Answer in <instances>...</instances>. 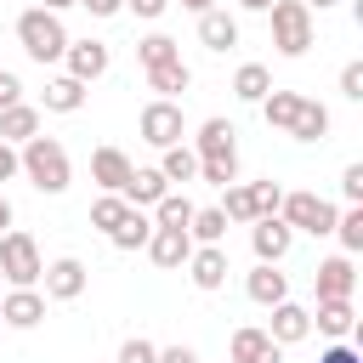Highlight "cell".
I'll list each match as a JSON object with an SVG mask.
<instances>
[{
    "label": "cell",
    "instance_id": "1",
    "mask_svg": "<svg viewBox=\"0 0 363 363\" xmlns=\"http://www.w3.org/2000/svg\"><path fill=\"white\" fill-rule=\"evenodd\" d=\"M17 176H28V187H34V193H45V199L68 193V182H74L68 147H62L57 136H28V142L17 147Z\"/></svg>",
    "mask_w": 363,
    "mask_h": 363
},
{
    "label": "cell",
    "instance_id": "2",
    "mask_svg": "<svg viewBox=\"0 0 363 363\" xmlns=\"http://www.w3.org/2000/svg\"><path fill=\"white\" fill-rule=\"evenodd\" d=\"M17 45L45 68V62H62V51H68V28H62V17H57V11L28 6V11L17 17Z\"/></svg>",
    "mask_w": 363,
    "mask_h": 363
},
{
    "label": "cell",
    "instance_id": "3",
    "mask_svg": "<svg viewBox=\"0 0 363 363\" xmlns=\"http://www.w3.org/2000/svg\"><path fill=\"white\" fill-rule=\"evenodd\" d=\"M40 272H45V261H40L34 233L6 227V233H0V278H6L11 289H34V284H40Z\"/></svg>",
    "mask_w": 363,
    "mask_h": 363
},
{
    "label": "cell",
    "instance_id": "4",
    "mask_svg": "<svg viewBox=\"0 0 363 363\" xmlns=\"http://www.w3.org/2000/svg\"><path fill=\"white\" fill-rule=\"evenodd\" d=\"M267 17H272V45L284 57H306L312 51V11L301 0H272Z\"/></svg>",
    "mask_w": 363,
    "mask_h": 363
},
{
    "label": "cell",
    "instance_id": "5",
    "mask_svg": "<svg viewBox=\"0 0 363 363\" xmlns=\"http://www.w3.org/2000/svg\"><path fill=\"white\" fill-rule=\"evenodd\" d=\"M278 216L289 221V233H312V238H329L340 210H335L323 193H284V199H278Z\"/></svg>",
    "mask_w": 363,
    "mask_h": 363
},
{
    "label": "cell",
    "instance_id": "6",
    "mask_svg": "<svg viewBox=\"0 0 363 363\" xmlns=\"http://www.w3.org/2000/svg\"><path fill=\"white\" fill-rule=\"evenodd\" d=\"M136 130H142V142H147V147H170V142H187V119H182V102H170V96H153V102L142 108Z\"/></svg>",
    "mask_w": 363,
    "mask_h": 363
},
{
    "label": "cell",
    "instance_id": "7",
    "mask_svg": "<svg viewBox=\"0 0 363 363\" xmlns=\"http://www.w3.org/2000/svg\"><path fill=\"white\" fill-rule=\"evenodd\" d=\"M40 284H45V301H79L85 284H91V272H85L79 255H57V261H45Z\"/></svg>",
    "mask_w": 363,
    "mask_h": 363
},
{
    "label": "cell",
    "instance_id": "8",
    "mask_svg": "<svg viewBox=\"0 0 363 363\" xmlns=\"http://www.w3.org/2000/svg\"><path fill=\"white\" fill-rule=\"evenodd\" d=\"M108 62H113V51L102 45V40H68V51H62V74H74L79 85H91V79H102L108 74Z\"/></svg>",
    "mask_w": 363,
    "mask_h": 363
},
{
    "label": "cell",
    "instance_id": "9",
    "mask_svg": "<svg viewBox=\"0 0 363 363\" xmlns=\"http://www.w3.org/2000/svg\"><path fill=\"white\" fill-rule=\"evenodd\" d=\"M142 250H147V261H153L159 272H176V267H187V255H193V238H187V227H153Z\"/></svg>",
    "mask_w": 363,
    "mask_h": 363
},
{
    "label": "cell",
    "instance_id": "10",
    "mask_svg": "<svg viewBox=\"0 0 363 363\" xmlns=\"http://www.w3.org/2000/svg\"><path fill=\"white\" fill-rule=\"evenodd\" d=\"M289 244H295V233H289L284 216H255V221H250V250H255V261H284Z\"/></svg>",
    "mask_w": 363,
    "mask_h": 363
},
{
    "label": "cell",
    "instance_id": "11",
    "mask_svg": "<svg viewBox=\"0 0 363 363\" xmlns=\"http://www.w3.org/2000/svg\"><path fill=\"white\" fill-rule=\"evenodd\" d=\"M227 250L221 244H193V255H187V278H193V289H204V295H216L221 284H227Z\"/></svg>",
    "mask_w": 363,
    "mask_h": 363
},
{
    "label": "cell",
    "instance_id": "12",
    "mask_svg": "<svg viewBox=\"0 0 363 363\" xmlns=\"http://www.w3.org/2000/svg\"><path fill=\"white\" fill-rule=\"evenodd\" d=\"M312 289H318V301H352V289H357V267H352V255H329V261H318Z\"/></svg>",
    "mask_w": 363,
    "mask_h": 363
},
{
    "label": "cell",
    "instance_id": "13",
    "mask_svg": "<svg viewBox=\"0 0 363 363\" xmlns=\"http://www.w3.org/2000/svg\"><path fill=\"white\" fill-rule=\"evenodd\" d=\"M272 312V323H267V335L278 340V346H301L306 335H312V306H301V301H278V306H267Z\"/></svg>",
    "mask_w": 363,
    "mask_h": 363
},
{
    "label": "cell",
    "instance_id": "14",
    "mask_svg": "<svg viewBox=\"0 0 363 363\" xmlns=\"http://www.w3.org/2000/svg\"><path fill=\"white\" fill-rule=\"evenodd\" d=\"M0 323L6 329H40L45 323V295L40 289H6L0 295Z\"/></svg>",
    "mask_w": 363,
    "mask_h": 363
},
{
    "label": "cell",
    "instance_id": "15",
    "mask_svg": "<svg viewBox=\"0 0 363 363\" xmlns=\"http://www.w3.org/2000/svg\"><path fill=\"white\" fill-rule=\"evenodd\" d=\"M227 352H233V363H284V346H278V340H272L267 329H255V323L233 329Z\"/></svg>",
    "mask_w": 363,
    "mask_h": 363
},
{
    "label": "cell",
    "instance_id": "16",
    "mask_svg": "<svg viewBox=\"0 0 363 363\" xmlns=\"http://www.w3.org/2000/svg\"><path fill=\"white\" fill-rule=\"evenodd\" d=\"M164 193H170V182L159 176V164H130V182L119 187V199H125L130 210H153Z\"/></svg>",
    "mask_w": 363,
    "mask_h": 363
},
{
    "label": "cell",
    "instance_id": "17",
    "mask_svg": "<svg viewBox=\"0 0 363 363\" xmlns=\"http://www.w3.org/2000/svg\"><path fill=\"white\" fill-rule=\"evenodd\" d=\"M91 182H96L102 193H119V187L130 182V153H125V147H96V153H91Z\"/></svg>",
    "mask_w": 363,
    "mask_h": 363
},
{
    "label": "cell",
    "instance_id": "18",
    "mask_svg": "<svg viewBox=\"0 0 363 363\" xmlns=\"http://www.w3.org/2000/svg\"><path fill=\"white\" fill-rule=\"evenodd\" d=\"M244 295H250L255 306H278V301L289 295V278L278 272V261H255V272L244 278Z\"/></svg>",
    "mask_w": 363,
    "mask_h": 363
},
{
    "label": "cell",
    "instance_id": "19",
    "mask_svg": "<svg viewBox=\"0 0 363 363\" xmlns=\"http://www.w3.org/2000/svg\"><path fill=\"white\" fill-rule=\"evenodd\" d=\"M199 40H204V51H233L238 45V17L221 11V6L199 11Z\"/></svg>",
    "mask_w": 363,
    "mask_h": 363
},
{
    "label": "cell",
    "instance_id": "20",
    "mask_svg": "<svg viewBox=\"0 0 363 363\" xmlns=\"http://www.w3.org/2000/svg\"><path fill=\"white\" fill-rule=\"evenodd\" d=\"M312 329L329 335V340H352V335H357V312H352V301H318Z\"/></svg>",
    "mask_w": 363,
    "mask_h": 363
},
{
    "label": "cell",
    "instance_id": "21",
    "mask_svg": "<svg viewBox=\"0 0 363 363\" xmlns=\"http://www.w3.org/2000/svg\"><path fill=\"white\" fill-rule=\"evenodd\" d=\"M28 136H40V108H34V102H6V108H0V142L23 147Z\"/></svg>",
    "mask_w": 363,
    "mask_h": 363
},
{
    "label": "cell",
    "instance_id": "22",
    "mask_svg": "<svg viewBox=\"0 0 363 363\" xmlns=\"http://www.w3.org/2000/svg\"><path fill=\"white\" fill-rule=\"evenodd\" d=\"M238 130H233V119H204L199 125V136H193V153L199 159H227V153H238V142H233Z\"/></svg>",
    "mask_w": 363,
    "mask_h": 363
},
{
    "label": "cell",
    "instance_id": "23",
    "mask_svg": "<svg viewBox=\"0 0 363 363\" xmlns=\"http://www.w3.org/2000/svg\"><path fill=\"white\" fill-rule=\"evenodd\" d=\"M187 85H193V68H187L182 57H170V62H153V68H147V91H159V96H170V102H176Z\"/></svg>",
    "mask_w": 363,
    "mask_h": 363
},
{
    "label": "cell",
    "instance_id": "24",
    "mask_svg": "<svg viewBox=\"0 0 363 363\" xmlns=\"http://www.w3.org/2000/svg\"><path fill=\"white\" fill-rule=\"evenodd\" d=\"M79 108H85V85L74 74L45 79V113H79Z\"/></svg>",
    "mask_w": 363,
    "mask_h": 363
},
{
    "label": "cell",
    "instance_id": "25",
    "mask_svg": "<svg viewBox=\"0 0 363 363\" xmlns=\"http://www.w3.org/2000/svg\"><path fill=\"white\" fill-rule=\"evenodd\" d=\"M255 108H261V119H267L272 130H289V125H295V113H301V91H278V85H272Z\"/></svg>",
    "mask_w": 363,
    "mask_h": 363
},
{
    "label": "cell",
    "instance_id": "26",
    "mask_svg": "<svg viewBox=\"0 0 363 363\" xmlns=\"http://www.w3.org/2000/svg\"><path fill=\"white\" fill-rule=\"evenodd\" d=\"M284 136H295V142H323V136H329V108L312 102V96H301V113H295V125H289Z\"/></svg>",
    "mask_w": 363,
    "mask_h": 363
},
{
    "label": "cell",
    "instance_id": "27",
    "mask_svg": "<svg viewBox=\"0 0 363 363\" xmlns=\"http://www.w3.org/2000/svg\"><path fill=\"white\" fill-rule=\"evenodd\" d=\"M159 176H164V182H199V153H193L187 142L159 147Z\"/></svg>",
    "mask_w": 363,
    "mask_h": 363
},
{
    "label": "cell",
    "instance_id": "28",
    "mask_svg": "<svg viewBox=\"0 0 363 363\" xmlns=\"http://www.w3.org/2000/svg\"><path fill=\"white\" fill-rule=\"evenodd\" d=\"M147 233H153V216H142V210H130V216H125V221H119V227L108 233V244H113L119 255H136V250L147 244Z\"/></svg>",
    "mask_w": 363,
    "mask_h": 363
},
{
    "label": "cell",
    "instance_id": "29",
    "mask_svg": "<svg viewBox=\"0 0 363 363\" xmlns=\"http://www.w3.org/2000/svg\"><path fill=\"white\" fill-rule=\"evenodd\" d=\"M227 216H221V204H204V210H193V221H187V238L193 244H221L227 238Z\"/></svg>",
    "mask_w": 363,
    "mask_h": 363
},
{
    "label": "cell",
    "instance_id": "30",
    "mask_svg": "<svg viewBox=\"0 0 363 363\" xmlns=\"http://www.w3.org/2000/svg\"><path fill=\"white\" fill-rule=\"evenodd\" d=\"M272 91V74H267V62H244L238 74H233V96L238 102H261Z\"/></svg>",
    "mask_w": 363,
    "mask_h": 363
},
{
    "label": "cell",
    "instance_id": "31",
    "mask_svg": "<svg viewBox=\"0 0 363 363\" xmlns=\"http://www.w3.org/2000/svg\"><path fill=\"white\" fill-rule=\"evenodd\" d=\"M335 238H340V255H357L363 250V204H346L335 216Z\"/></svg>",
    "mask_w": 363,
    "mask_h": 363
},
{
    "label": "cell",
    "instance_id": "32",
    "mask_svg": "<svg viewBox=\"0 0 363 363\" xmlns=\"http://www.w3.org/2000/svg\"><path fill=\"white\" fill-rule=\"evenodd\" d=\"M193 210H199L193 199H182V193H164V199L153 204V227H187V221H193Z\"/></svg>",
    "mask_w": 363,
    "mask_h": 363
},
{
    "label": "cell",
    "instance_id": "33",
    "mask_svg": "<svg viewBox=\"0 0 363 363\" xmlns=\"http://www.w3.org/2000/svg\"><path fill=\"white\" fill-rule=\"evenodd\" d=\"M170 57H182V45H176L170 34H159V28H153L147 40H136V62H142V68H153V62H170Z\"/></svg>",
    "mask_w": 363,
    "mask_h": 363
},
{
    "label": "cell",
    "instance_id": "34",
    "mask_svg": "<svg viewBox=\"0 0 363 363\" xmlns=\"http://www.w3.org/2000/svg\"><path fill=\"white\" fill-rule=\"evenodd\" d=\"M125 216H130V204H125L119 193H102V199L91 204V227H96V233H113Z\"/></svg>",
    "mask_w": 363,
    "mask_h": 363
},
{
    "label": "cell",
    "instance_id": "35",
    "mask_svg": "<svg viewBox=\"0 0 363 363\" xmlns=\"http://www.w3.org/2000/svg\"><path fill=\"white\" fill-rule=\"evenodd\" d=\"M199 182H210V187L238 182V153H227V159H199Z\"/></svg>",
    "mask_w": 363,
    "mask_h": 363
},
{
    "label": "cell",
    "instance_id": "36",
    "mask_svg": "<svg viewBox=\"0 0 363 363\" xmlns=\"http://www.w3.org/2000/svg\"><path fill=\"white\" fill-rule=\"evenodd\" d=\"M250 199H255V216H278L284 187H278V182H250Z\"/></svg>",
    "mask_w": 363,
    "mask_h": 363
},
{
    "label": "cell",
    "instance_id": "37",
    "mask_svg": "<svg viewBox=\"0 0 363 363\" xmlns=\"http://www.w3.org/2000/svg\"><path fill=\"white\" fill-rule=\"evenodd\" d=\"M153 357H159V346H153V340H142V335H130V340L119 346V357H113V363H153Z\"/></svg>",
    "mask_w": 363,
    "mask_h": 363
},
{
    "label": "cell",
    "instance_id": "38",
    "mask_svg": "<svg viewBox=\"0 0 363 363\" xmlns=\"http://www.w3.org/2000/svg\"><path fill=\"white\" fill-rule=\"evenodd\" d=\"M340 96L346 102H363V62H346L340 68Z\"/></svg>",
    "mask_w": 363,
    "mask_h": 363
},
{
    "label": "cell",
    "instance_id": "39",
    "mask_svg": "<svg viewBox=\"0 0 363 363\" xmlns=\"http://www.w3.org/2000/svg\"><path fill=\"white\" fill-rule=\"evenodd\" d=\"M340 199L346 204H363V164H346L340 170Z\"/></svg>",
    "mask_w": 363,
    "mask_h": 363
},
{
    "label": "cell",
    "instance_id": "40",
    "mask_svg": "<svg viewBox=\"0 0 363 363\" xmlns=\"http://www.w3.org/2000/svg\"><path fill=\"white\" fill-rule=\"evenodd\" d=\"M318 363H363V352H357L352 340H329V346L318 352Z\"/></svg>",
    "mask_w": 363,
    "mask_h": 363
},
{
    "label": "cell",
    "instance_id": "41",
    "mask_svg": "<svg viewBox=\"0 0 363 363\" xmlns=\"http://www.w3.org/2000/svg\"><path fill=\"white\" fill-rule=\"evenodd\" d=\"M125 11H136L142 23H159V17L170 11V0H125Z\"/></svg>",
    "mask_w": 363,
    "mask_h": 363
},
{
    "label": "cell",
    "instance_id": "42",
    "mask_svg": "<svg viewBox=\"0 0 363 363\" xmlns=\"http://www.w3.org/2000/svg\"><path fill=\"white\" fill-rule=\"evenodd\" d=\"M153 363H199V352L176 340V346H159V357H153Z\"/></svg>",
    "mask_w": 363,
    "mask_h": 363
},
{
    "label": "cell",
    "instance_id": "43",
    "mask_svg": "<svg viewBox=\"0 0 363 363\" xmlns=\"http://www.w3.org/2000/svg\"><path fill=\"white\" fill-rule=\"evenodd\" d=\"M6 102H23V85H17L11 68H0V108H6Z\"/></svg>",
    "mask_w": 363,
    "mask_h": 363
},
{
    "label": "cell",
    "instance_id": "44",
    "mask_svg": "<svg viewBox=\"0 0 363 363\" xmlns=\"http://www.w3.org/2000/svg\"><path fill=\"white\" fill-rule=\"evenodd\" d=\"M79 6H85L91 17H119V11H125V0H79Z\"/></svg>",
    "mask_w": 363,
    "mask_h": 363
},
{
    "label": "cell",
    "instance_id": "45",
    "mask_svg": "<svg viewBox=\"0 0 363 363\" xmlns=\"http://www.w3.org/2000/svg\"><path fill=\"white\" fill-rule=\"evenodd\" d=\"M11 176H17V147L0 142V182H11Z\"/></svg>",
    "mask_w": 363,
    "mask_h": 363
},
{
    "label": "cell",
    "instance_id": "46",
    "mask_svg": "<svg viewBox=\"0 0 363 363\" xmlns=\"http://www.w3.org/2000/svg\"><path fill=\"white\" fill-rule=\"evenodd\" d=\"M40 6H45V11H57V17H62V11H68V6H79V0H40Z\"/></svg>",
    "mask_w": 363,
    "mask_h": 363
},
{
    "label": "cell",
    "instance_id": "47",
    "mask_svg": "<svg viewBox=\"0 0 363 363\" xmlns=\"http://www.w3.org/2000/svg\"><path fill=\"white\" fill-rule=\"evenodd\" d=\"M301 6H306V11L318 17V11H329V6H340V0H301Z\"/></svg>",
    "mask_w": 363,
    "mask_h": 363
},
{
    "label": "cell",
    "instance_id": "48",
    "mask_svg": "<svg viewBox=\"0 0 363 363\" xmlns=\"http://www.w3.org/2000/svg\"><path fill=\"white\" fill-rule=\"evenodd\" d=\"M6 227H11V199L0 193V233H6Z\"/></svg>",
    "mask_w": 363,
    "mask_h": 363
},
{
    "label": "cell",
    "instance_id": "49",
    "mask_svg": "<svg viewBox=\"0 0 363 363\" xmlns=\"http://www.w3.org/2000/svg\"><path fill=\"white\" fill-rule=\"evenodd\" d=\"M238 6H244V11H267L272 0H238Z\"/></svg>",
    "mask_w": 363,
    "mask_h": 363
},
{
    "label": "cell",
    "instance_id": "50",
    "mask_svg": "<svg viewBox=\"0 0 363 363\" xmlns=\"http://www.w3.org/2000/svg\"><path fill=\"white\" fill-rule=\"evenodd\" d=\"M182 6H187V11H210L216 0H182Z\"/></svg>",
    "mask_w": 363,
    "mask_h": 363
},
{
    "label": "cell",
    "instance_id": "51",
    "mask_svg": "<svg viewBox=\"0 0 363 363\" xmlns=\"http://www.w3.org/2000/svg\"><path fill=\"white\" fill-rule=\"evenodd\" d=\"M0 329H6V323H0Z\"/></svg>",
    "mask_w": 363,
    "mask_h": 363
}]
</instances>
